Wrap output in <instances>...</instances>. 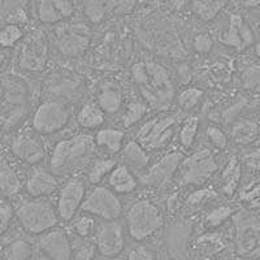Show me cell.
<instances>
[{"instance_id":"obj_1","label":"cell","mask_w":260,"mask_h":260,"mask_svg":"<svg viewBox=\"0 0 260 260\" xmlns=\"http://www.w3.org/2000/svg\"><path fill=\"white\" fill-rule=\"evenodd\" d=\"M96 142L90 134H77L65 138L53 148L50 157V171L55 176H68L80 171L91 161Z\"/></svg>"},{"instance_id":"obj_2","label":"cell","mask_w":260,"mask_h":260,"mask_svg":"<svg viewBox=\"0 0 260 260\" xmlns=\"http://www.w3.org/2000/svg\"><path fill=\"white\" fill-rule=\"evenodd\" d=\"M132 74L148 106L152 108H162L171 103L175 87L168 71L161 64L139 61L133 65Z\"/></svg>"},{"instance_id":"obj_3","label":"cell","mask_w":260,"mask_h":260,"mask_svg":"<svg viewBox=\"0 0 260 260\" xmlns=\"http://www.w3.org/2000/svg\"><path fill=\"white\" fill-rule=\"evenodd\" d=\"M164 225L161 210L151 199H139L129 208L126 226L130 237L137 242L154 238Z\"/></svg>"},{"instance_id":"obj_4","label":"cell","mask_w":260,"mask_h":260,"mask_svg":"<svg viewBox=\"0 0 260 260\" xmlns=\"http://www.w3.org/2000/svg\"><path fill=\"white\" fill-rule=\"evenodd\" d=\"M21 226L30 234L38 236L52 231L59 222V212L46 199H25L16 211Z\"/></svg>"},{"instance_id":"obj_5","label":"cell","mask_w":260,"mask_h":260,"mask_svg":"<svg viewBox=\"0 0 260 260\" xmlns=\"http://www.w3.org/2000/svg\"><path fill=\"white\" fill-rule=\"evenodd\" d=\"M27 90L20 78H3V101H2V125L3 132H11L27 115Z\"/></svg>"},{"instance_id":"obj_6","label":"cell","mask_w":260,"mask_h":260,"mask_svg":"<svg viewBox=\"0 0 260 260\" xmlns=\"http://www.w3.org/2000/svg\"><path fill=\"white\" fill-rule=\"evenodd\" d=\"M234 247L246 260L260 259V219L242 211L233 216Z\"/></svg>"},{"instance_id":"obj_7","label":"cell","mask_w":260,"mask_h":260,"mask_svg":"<svg viewBox=\"0 0 260 260\" xmlns=\"http://www.w3.org/2000/svg\"><path fill=\"white\" fill-rule=\"evenodd\" d=\"M180 118L177 115L159 116L151 118L137 133V142L146 151L166 147L175 134V127Z\"/></svg>"},{"instance_id":"obj_8","label":"cell","mask_w":260,"mask_h":260,"mask_svg":"<svg viewBox=\"0 0 260 260\" xmlns=\"http://www.w3.org/2000/svg\"><path fill=\"white\" fill-rule=\"evenodd\" d=\"M182 182L185 185H203L219 171V161L211 148H201L183 160Z\"/></svg>"},{"instance_id":"obj_9","label":"cell","mask_w":260,"mask_h":260,"mask_svg":"<svg viewBox=\"0 0 260 260\" xmlns=\"http://www.w3.org/2000/svg\"><path fill=\"white\" fill-rule=\"evenodd\" d=\"M81 210L83 213L96 216L102 221H116L122 213V204L110 187L98 186L86 198Z\"/></svg>"},{"instance_id":"obj_10","label":"cell","mask_w":260,"mask_h":260,"mask_svg":"<svg viewBox=\"0 0 260 260\" xmlns=\"http://www.w3.org/2000/svg\"><path fill=\"white\" fill-rule=\"evenodd\" d=\"M48 59V41L41 30H32L24 39L18 55L20 68L29 72H41Z\"/></svg>"},{"instance_id":"obj_11","label":"cell","mask_w":260,"mask_h":260,"mask_svg":"<svg viewBox=\"0 0 260 260\" xmlns=\"http://www.w3.org/2000/svg\"><path fill=\"white\" fill-rule=\"evenodd\" d=\"M69 122V110L61 102L50 101L41 104L32 116V129L48 136L60 132Z\"/></svg>"},{"instance_id":"obj_12","label":"cell","mask_w":260,"mask_h":260,"mask_svg":"<svg viewBox=\"0 0 260 260\" xmlns=\"http://www.w3.org/2000/svg\"><path fill=\"white\" fill-rule=\"evenodd\" d=\"M91 32L87 25L81 22L62 24L56 29V45L65 56H80L90 46Z\"/></svg>"},{"instance_id":"obj_13","label":"cell","mask_w":260,"mask_h":260,"mask_svg":"<svg viewBox=\"0 0 260 260\" xmlns=\"http://www.w3.org/2000/svg\"><path fill=\"white\" fill-rule=\"evenodd\" d=\"M94 243L96 251L104 257H116L121 254L125 246L122 224L116 221H102L95 231Z\"/></svg>"},{"instance_id":"obj_14","label":"cell","mask_w":260,"mask_h":260,"mask_svg":"<svg viewBox=\"0 0 260 260\" xmlns=\"http://www.w3.org/2000/svg\"><path fill=\"white\" fill-rule=\"evenodd\" d=\"M191 222L178 219L172 222L166 232V251L169 260H189Z\"/></svg>"},{"instance_id":"obj_15","label":"cell","mask_w":260,"mask_h":260,"mask_svg":"<svg viewBox=\"0 0 260 260\" xmlns=\"http://www.w3.org/2000/svg\"><path fill=\"white\" fill-rule=\"evenodd\" d=\"M86 185L83 180L78 177L69 178L62 189L60 190L59 198H57V212L60 219L64 221L73 220L74 215L80 208H82L85 203Z\"/></svg>"},{"instance_id":"obj_16","label":"cell","mask_w":260,"mask_h":260,"mask_svg":"<svg viewBox=\"0 0 260 260\" xmlns=\"http://www.w3.org/2000/svg\"><path fill=\"white\" fill-rule=\"evenodd\" d=\"M13 155L30 166H36L45 159V146L36 130L24 129L13 137L11 142Z\"/></svg>"},{"instance_id":"obj_17","label":"cell","mask_w":260,"mask_h":260,"mask_svg":"<svg viewBox=\"0 0 260 260\" xmlns=\"http://www.w3.org/2000/svg\"><path fill=\"white\" fill-rule=\"evenodd\" d=\"M146 36L151 41V45L155 46V50L166 56L181 57L185 55L177 31L168 22H156Z\"/></svg>"},{"instance_id":"obj_18","label":"cell","mask_w":260,"mask_h":260,"mask_svg":"<svg viewBox=\"0 0 260 260\" xmlns=\"http://www.w3.org/2000/svg\"><path fill=\"white\" fill-rule=\"evenodd\" d=\"M182 164V154L180 151H171L161 159L157 160L154 166L150 167L141 177V183L145 186L159 187L175 175L178 167Z\"/></svg>"},{"instance_id":"obj_19","label":"cell","mask_w":260,"mask_h":260,"mask_svg":"<svg viewBox=\"0 0 260 260\" xmlns=\"http://www.w3.org/2000/svg\"><path fill=\"white\" fill-rule=\"evenodd\" d=\"M38 246L42 254L50 260H72L73 247L68 234L62 229H52L42 234Z\"/></svg>"},{"instance_id":"obj_20","label":"cell","mask_w":260,"mask_h":260,"mask_svg":"<svg viewBox=\"0 0 260 260\" xmlns=\"http://www.w3.org/2000/svg\"><path fill=\"white\" fill-rule=\"evenodd\" d=\"M224 45L238 51L248 48L255 43V36L250 25L238 13H232L228 29L220 37Z\"/></svg>"},{"instance_id":"obj_21","label":"cell","mask_w":260,"mask_h":260,"mask_svg":"<svg viewBox=\"0 0 260 260\" xmlns=\"http://www.w3.org/2000/svg\"><path fill=\"white\" fill-rule=\"evenodd\" d=\"M36 11L42 24H57L74 15L76 4L72 2L43 0L36 3Z\"/></svg>"},{"instance_id":"obj_22","label":"cell","mask_w":260,"mask_h":260,"mask_svg":"<svg viewBox=\"0 0 260 260\" xmlns=\"http://www.w3.org/2000/svg\"><path fill=\"white\" fill-rule=\"evenodd\" d=\"M57 187L59 182L52 172L43 168H36L30 173L25 189L32 199H43L45 197L52 195Z\"/></svg>"},{"instance_id":"obj_23","label":"cell","mask_w":260,"mask_h":260,"mask_svg":"<svg viewBox=\"0 0 260 260\" xmlns=\"http://www.w3.org/2000/svg\"><path fill=\"white\" fill-rule=\"evenodd\" d=\"M108 185L116 194H129L137 189V180L127 166H117L108 176Z\"/></svg>"},{"instance_id":"obj_24","label":"cell","mask_w":260,"mask_h":260,"mask_svg":"<svg viewBox=\"0 0 260 260\" xmlns=\"http://www.w3.org/2000/svg\"><path fill=\"white\" fill-rule=\"evenodd\" d=\"M98 106L104 113H115L121 108L122 94L115 83L107 82L102 85L101 91L98 94Z\"/></svg>"},{"instance_id":"obj_25","label":"cell","mask_w":260,"mask_h":260,"mask_svg":"<svg viewBox=\"0 0 260 260\" xmlns=\"http://www.w3.org/2000/svg\"><path fill=\"white\" fill-rule=\"evenodd\" d=\"M241 177H242V167L238 157L233 156L226 162L221 175V189L225 195L232 197L240 186Z\"/></svg>"},{"instance_id":"obj_26","label":"cell","mask_w":260,"mask_h":260,"mask_svg":"<svg viewBox=\"0 0 260 260\" xmlns=\"http://www.w3.org/2000/svg\"><path fill=\"white\" fill-rule=\"evenodd\" d=\"M259 125L251 120H241L232 129V141L237 146H250L257 139Z\"/></svg>"},{"instance_id":"obj_27","label":"cell","mask_w":260,"mask_h":260,"mask_svg":"<svg viewBox=\"0 0 260 260\" xmlns=\"http://www.w3.org/2000/svg\"><path fill=\"white\" fill-rule=\"evenodd\" d=\"M125 133L120 129L115 127H104L101 129L95 136V142L103 150L108 151L111 154H116L122 151V142H124Z\"/></svg>"},{"instance_id":"obj_28","label":"cell","mask_w":260,"mask_h":260,"mask_svg":"<svg viewBox=\"0 0 260 260\" xmlns=\"http://www.w3.org/2000/svg\"><path fill=\"white\" fill-rule=\"evenodd\" d=\"M0 15L4 25H25L29 22L24 2H3L0 4Z\"/></svg>"},{"instance_id":"obj_29","label":"cell","mask_w":260,"mask_h":260,"mask_svg":"<svg viewBox=\"0 0 260 260\" xmlns=\"http://www.w3.org/2000/svg\"><path fill=\"white\" fill-rule=\"evenodd\" d=\"M0 187L2 192L7 198H12L20 194L22 189V182H21L18 173L11 164L3 161L2 169H0Z\"/></svg>"},{"instance_id":"obj_30","label":"cell","mask_w":260,"mask_h":260,"mask_svg":"<svg viewBox=\"0 0 260 260\" xmlns=\"http://www.w3.org/2000/svg\"><path fill=\"white\" fill-rule=\"evenodd\" d=\"M106 116L96 104H85L77 115V122L83 129H98L103 125Z\"/></svg>"},{"instance_id":"obj_31","label":"cell","mask_w":260,"mask_h":260,"mask_svg":"<svg viewBox=\"0 0 260 260\" xmlns=\"http://www.w3.org/2000/svg\"><path fill=\"white\" fill-rule=\"evenodd\" d=\"M121 156L129 166L138 169V171L145 169L148 164V160H150L147 151H146L142 146L139 145L137 141H130V142L122 148Z\"/></svg>"},{"instance_id":"obj_32","label":"cell","mask_w":260,"mask_h":260,"mask_svg":"<svg viewBox=\"0 0 260 260\" xmlns=\"http://www.w3.org/2000/svg\"><path fill=\"white\" fill-rule=\"evenodd\" d=\"M116 160L112 157H99L90 164L87 178L90 183H99L106 176H110L116 168Z\"/></svg>"},{"instance_id":"obj_33","label":"cell","mask_w":260,"mask_h":260,"mask_svg":"<svg viewBox=\"0 0 260 260\" xmlns=\"http://www.w3.org/2000/svg\"><path fill=\"white\" fill-rule=\"evenodd\" d=\"M225 6V2H195L191 4L192 12L204 22H211L215 20Z\"/></svg>"},{"instance_id":"obj_34","label":"cell","mask_w":260,"mask_h":260,"mask_svg":"<svg viewBox=\"0 0 260 260\" xmlns=\"http://www.w3.org/2000/svg\"><path fill=\"white\" fill-rule=\"evenodd\" d=\"M243 87L254 94H260V65L251 61L246 64L241 73Z\"/></svg>"},{"instance_id":"obj_35","label":"cell","mask_w":260,"mask_h":260,"mask_svg":"<svg viewBox=\"0 0 260 260\" xmlns=\"http://www.w3.org/2000/svg\"><path fill=\"white\" fill-rule=\"evenodd\" d=\"M32 246L24 238H17L9 243L6 250L7 260H31Z\"/></svg>"},{"instance_id":"obj_36","label":"cell","mask_w":260,"mask_h":260,"mask_svg":"<svg viewBox=\"0 0 260 260\" xmlns=\"http://www.w3.org/2000/svg\"><path fill=\"white\" fill-rule=\"evenodd\" d=\"M224 247L221 238L215 236H203L197 241V255H199L203 259H208V257L213 256L217 252L221 251V248Z\"/></svg>"},{"instance_id":"obj_37","label":"cell","mask_w":260,"mask_h":260,"mask_svg":"<svg viewBox=\"0 0 260 260\" xmlns=\"http://www.w3.org/2000/svg\"><path fill=\"white\" fill-rule=\"evenodd\" d=\"M148 110V104L143 101H132L126 107V111H125V115L121 118L122 126L129 127L132 125L137 124V122L146 115Z\"/></svg>"},{"instance_id":"obj_38","label":"cell","mask_w":260,"mask_h":260,"mask_svg":"<svg viewBox=\"0 0 260 260\" xmlns=\"http://www.w3.org/2000/svg\"><path fill=\"white\" fill-rule=\"evenodd\" d=\"M198 130L199 118L197 116H190L182 122V126L180 129V142L183 148H190L194 145Z\"/></svg>"},{"instance_id":"obj_39","label":"cell","mask_w":260,"mask_h":260,"mask_svg":"<svg viewBox=\"0 0 260 260\" xmlns=\"http://www.w3.org/2000/svg\"><path fill=\"white\" fill-rule=\"evenodd\" d=\"M203 96L204 92L202 89H198V87H186V89H183L178 94V106L185 111L194 110L195 107L201 103Z\"/></svg>"},{"instance_id":"obj_40","label":"cell","mask_w":260,"mask_h":260,"mask_svg":"<svg viewBox=\"0 0 260 260\" xmlns=\"http://www.w3.org/2000/svg\"><path fill=\"white\" fill-rule=\"evenodd\" d=\"M233 216V207H231V206H220V207L213 208L210 213H207L206 219H204V224L210 229H215V228L220 226L225 221H228Z\"/></svg>"},{"instance_id":"obj_41","label":"cell","mask_w":260,"mask_h":260,"mask_svg":"<svg viewBox=\"0 0 260 260\" xmlns=\"http://www.w3.org/2000/svg\"><path fill=\"white\" fill-rule=\"evenodd\" d=\"M216 197V191L211 187H206V189H201L194 191L192 194L189 195L186 203L191 210H201L202 207H204L206 204L210 201H212Z\"/></svg>"},{"instance_id":"obj_42","label":"cell","mask_w":260,"mask_h":260,"mask_svg":"<svg viewBox=\"0 0 260 260\" xmlns=\"http://www.w3.org/2000/svg\"><path fill=\"white\" fill-rule=\"evenodd\" d=\"M24 36V30L18 25H4L0 32V43L4 48H11Z\"/></svg>"},{"instance_id":"obj_43","label":"cell","mask_w":260,"mask_h":260,"mask_svg":"<svg viewBox=\"0 0 260 260\" xmlns=\"http://www.w3.org/2000/svg\"><path fill=\"white\" fill-rule=\"evenodd\" d=\"M82 7L86 18L90 22H92V24H99L104 18V16H106V3H102V2H87V3H83Z\"/></svg>"},{"instance_id":"obj_44","label":"cell","mask_w":260,"mask_h":260,"mask_svg":"<svg viewBox=\"0 0 260 260\" xmlns=\"http://www.w3.org/2000/svg\"><path fill=\"white\" fill-rule=\"evenodd\" d=\"M73 231L78 234L80 237H87L94 232L95 228V220L94 216L83 213V215L78 216L77 219L73 221Z\"/></svg>"},{"instance_id":"obj_45","label":"cell","mask_w":260,"mask_h":260,"mask_svg":"<svg viewBox=\"0 0 260 260\" xmlns=\"http://www.w3.org/2000/svg\"><path fill=\"white\" fill-rule=\"evenodd\" d=\"M241 199H242L246 207H248L250 210L260 208V182L254 183L252 186L246 189L241 194Z\"/></svg>"},{"instance_id":"obj_46","label":"cell","mask_w":260,"mask_h":260,"mask_svg":"<svg viewBox=\"0 0 260 260\" xmlns=\"http://www.w3.org/2000/svg\"><path fill=\"white\" fill-rule=\"evenodd\" d=\"M95 251H96L95 243L81 242L73 248L72 260H94Z\"/></svg>"},{"instance_id":"obj_47","label":"cell","mask_w":260,"mask_h":260,"mask_svg":"<svg viewBox=\"0 0 260 260\" xmlns=\"http://www.w3.org/2000/svg\"><path fill=\"white\" fill-rule=\"evenodd\" d=\"M126 260H159L156 252L146 246H137L127 252Z\"/></svg>"},{"instance_id":"obj_48","label":"cell","mask_w":260,"mask_h":260,"mask_svg":"<svg viewBox=\"0 0 260 260\" xmlns=\"http://www.w3.org/2000/svg\"><path fill=\"white\" fill-rule=\"evenodd\" d=\"M207 137L210 138L211 143L219 150H225L228 147V137L221 129L217 126L207 127Z\"/></svg>"},{"instance_id":"obj_49","label":"cell","mask_w":260,"mask_h":260,"mask_svg":"<svg viewBox=\"0 0 260 260\" xmlns=\"http://www.w3.org/2000/svg\"><path fill=\"white\" fill-rule=\"evenodd\" d=\"M15 211H13L12 204L8 202H3L2 207H0V221H2V233H6L8 231L9 225L12 222Z\"/></svg>"},{"instance_id":"obj_50","label":"cell","mask_w":260,"mask_h":260,"mask_svg":"<svg viewBox=\"0 0 260 260\" xmlns=\"http://www.w3.org/2000/svg\"><path fill=\"white\" fill-rule=\"evenodd\" d=\"M213 46V41L211 38V36L206 34V32H202L198 34L194 39V48L195 51H198L201 53H208L211 51Z\"/></svg>"},{"instance_id":"obj_51","label":"cell","mask_w":260,"mask_h":260,"mask_svg":"<svg viewBox=\"0 0 260 260\" xmlns=\"http://www.w3.org/2000/svg\"><path fill=\"white\" fill-rule=\"evenodd\" d=\"M243 164L250 171H260V147L248 151L243 156Z\"/></svg>"},{"instance_id":"obj_52","label":"cell","mask_w":260,"mask_h":260,"mask_svg":"<svg viewBox=\"0 0 260 260\" xmlns=\"http://www.w3.org/2000/svg\"><path fill=\"white\" fill-rule=\"evenodd\" d=\"M255 52H256V56L259 57L260 60V42L259 43H256V46H255Z\"/></svg>"},{"instance_id":"obj_53","label":"cell","mask_w":260,"mask_h":260,"mask_svg":"<svg viewBox=\"0 0 260 260\" xmlns=\"http://www.w3.org/2000/svg\"><path fill=\"white\" fill-rule=\"evenodd\" d=\"M259 26H260V20H259Z\"/></svg>"}]
</instances>
